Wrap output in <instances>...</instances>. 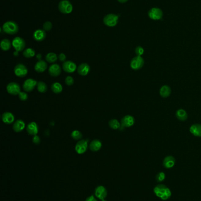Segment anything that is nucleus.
<instances>
[{
    "instance_id": "obj_1",
    "label": "nucleus",
    "mask_w": 201,
    "mask_h": 201,
    "mask_svg": "<svg viewBox=\"0 0 201 201\" xmlns=\"http://www.w3.org/2000/svg\"><path fill=\"white\" fill-rule=\"evenodd\" d=\"M153 192L157 197L163 201H166L172 196L171 190L163 184L157 185L153 189Z\"/></svg>"
},
{
    "instance_id": "obj_2",
    "label": "nucleus",
    "mask_w": 201,
    "mask_h": 201,
    "mask_svg": "<svg viewBox=\"0 0 201 201\" xmlns=\"http://www.w3.org/2000/svg\"><path fill=\"white\" fill-rule=\"evenodd\" d=\"M2 29L5 33L9 35H14L18 33L19 30V26L16 22L9 21L3 24Z\"/></svg>"
},
{
    "instance_id": "obj_3",
    "label": "nucleus",
    "mask_w": 201,
    "mask_h": 201,
    "mask_svg": "<svg viewBox=\"0 0 201 201\" xmlns=\"http://www.w3.org/2000/svg\"><path fill=\"white\" fill-rule=\"evenodd\" d=\"M58 9L60 12L64 14H70L73 9L72 4L68 0H62L59 3Z\"/></svg>"
},
{
    "instance_id": "obj_4",
    "label": "nucleus",
    "mask_w": 201,
    "mask_h": 201,
    "mask_svg": "<svg viewBox=\"0 0 201 201\" xmlns=\"http://www.w3.org/2000/svg\"><path fill=\"white\" fill-rule=\"evenodd\" d=\"M119 21V16L115 14H107L103 18V23L104 25L113 27L117 25Z\"/></svg>"
},
{
    "instance_id": "obj_5",
    "label": "nucleus",
    "mask_w": 201,
    "mask_h": 201,
    "mask_svg": "<svg viewBox=\"0 0 201 201\" xmlns=\"http://www.w3.org/2000/svg\"><path fill=\"white\" fill-rule=\"evenodd\" d=\"M144 64V61L142 56H136L130 61V67L133 70L141 69Z\"/></svg>"
},
{
    "instance_id": "obj_6",
    "label": "nucleus",
    "mask_w": 201,
    "mask_h": 201,
    "mask_svg": "<svg viewBox=\"0 0 201 201\" xmlns=\"http://www.w3.org/2000/svg\"><path fill=\"white\" fill-rule=\"evenodd\" d=\"M163 11L162 9L158 7H153L149 11L148 16L152 20L158 21L160 20L163 17Z\"/></svg>"
},
{
    "instance_id": "obj_7",
    "label": "nucleus",
    "mask_w": 201,
    "mask_h": 201,
    "mask_svg": "<svg viewBox=\"0 0 201 201\" xmlns=\"http://www.w3.org/2000/svg\"><path fill=\"white\" fill-rule=\"evenodd\" d=\"M12 45L16 51L21 52L24 50V49L25 48V41L21 37H17L13 40Z\"/></svg>"
},
{
    "instance_id": "obj_8",
    "label": "nucleus",
    "mask_w": 201,
    "mask_h": 201,
    "mask_svg": "<svg viewBox=\"0 0 201 201\" xmlns=\"http://www.w3.org/2000/svg\"><path fill=\"white\" fill-rule=\"evenodd\" d=\"M134 122H135L134 118L132 115H127L124 117L122 118V119H121V122H120L121 126L120 128L123 129L124 128L130 127L134 125Z\"/></svg>"
},
{
    "instance_id": "obj_9",
    "label": "nucleus",
    "mask_w": 201,
    "mask_h": 201,
    "mask_svg": "<svg viewBox=\"0 0 201 201\" xmlns=\"http://www.w3.org/2000/svg\"><path fill=\"white\" fill-rule=\"evenodd\" d=\"M14 71L16 76L23 78L27 76L28 73V69L24 64H18L14 68Z\"/></svg>"
},
{
    "instance_id": "obj_10",
    "label": "nucleus",
    "mask_w": 201,
    "mask_h": 201,
    "mask_svg": "<svg viewBox=\"0 0 201 201\" xmlns=\"http://www.w3.org/2000/svg\"><path fill=\"white\" fill-rule=\"evenodd\" d=\"M88 148V142L87 140L82 139L76 143L75 150L79 154H83L85 153Z\"/></svg>"
},
{
    "instance_id": "obj_11",
    "label": "nucleus",
    "mask_w": 201,
    "mask_h": 201,
    "mask_svg": "<svg viewBox=\"0 0 201 201\" xmlns=\"http://www.w3.org/2000/svg\"><path fill=\"white\" fill-rule=\"evenodd\" d=\"M7 91L11 95H17L21 92L20 86L16 83H10L7 86Z\"/></svg>"
},
{
    "instance_id": "obj_12",
    "label": "nucleus",
    "mask_w": 201,
    "mask_h": 201,
    "mask_svg": "<svg viewBox=\"0 0 201 201\" xmlns=\"http://www.w3.org/2000/svg\"><path fill=\"white\" fill-rule=\"evenodd\" d=\"M94 193L96 197L99 198L100 200L104 199L108 195V191L107 189L103 186H99L96 188L94 190Z\"/></svg>"
},
{
    "instance_id": "obj_13",
    "label": "nucleus",
    "mask_w": 201,
    "mask_h": 201,
    "mask_svg": "<svg viewBox=\"0 0 201 201\" xmlns=\"http://www.w3.org/2000/svg\"><path fill=\"white\" fill-rule=\"evenodd\" d=\"M37 85V82L32 78L27 79L23 84V89L27 92H31Z\"/></svg>"
},
{
    "instance_id": "obj_14",
    "label": "nucleus",
    "mask_w": 201,
    "mask_h": 201,
    "mask_svg": "<svg viewBox=\"0 0 201 201\" xmlns=\"http://www.w3.org/2000/svg\"><path fill=\"white\" fill-rule=\"evenodd\" d=\"M63 70L66 72L67 73H73L77 69L76 64L74 62L71 61H65L63 64Z\"/></svg>"
},
{
    "instance_id": "obj_15",
    "label": "nucleus",
    "mask_w": 201,
    "mask_h": 201,
    "mask_svg": "<svg viewBox=\"0 0 201 201\" xmlns=\"http://www.w3.org/2000/svg\"><path fill=\"white\" fill-rule=\"evenodd\" d=\"M176 160L173 156L169 155L166 157L163 160V165L166 169H170L175 165Z\"/></svg>"
},
{
    "instance_id": "obj_16",
    "label": "nucleus",
    "mask_w": 201,
    "mask_h": 201,
    "mask_svg": "<svg viewBox=\"0 0 201 201\" xmlns=\"http://www.w3.org/2000/svg\"><path fill=\"white\" fill-rule=\"evenodd\" d=\"M46 37V33L44 30L38 29L35 30L33 33V38L38 42H41Z\"/></svg>"
},
{
    "instance_id": "obj_17",
    "label": "nucleus",
    "mask_w": 201,
    "mask_h": 201,
    "mask_svg": "<svg viewBox=\"0 0 201 201\" xmlns=\"http://www.w3.org/2000/svg\"><path fill=\"white\" fill-rule=\"evenodd\" d=\"M27 131L30 135H36L38 132V126L35 122H31L27 126Z\"/></svg>"
},
{
    "instance_id": "obj_18",
    "label": "nucleus",
    "mask_w": 201,
    "mask_h": 201,
    "mask_svg": "<svg viewBox=\"0 0 201 201\" xmlns=\"http://www.w3.org/2000/svg\"><path fill=\"white\" fill-rule=\"evenodd\" d=\"M49 72L51 76H54V77L60 76L61 72V67L59 64H53L49 68Z\"/></svg>"
},
{
    "instance_id": "obj_19",
    "label": "nucleus",
    "mask_w": 201,
    "mask_h": 201,
    "mask_svg": "<svg viewBox=\"0 0 201 201\" xmlns=\"http://www.w3.org/2000/svg\"><path fill=\"white\" fill-rule=\"evenodd\" d=\"M90 69L89 65L87 63H82L77 68V72L82 76H87Z\"/></svg>"
},
{
    "instance_id": "obj_20",
    "label": "nucleus",
    "mask_w": 201,
    "mask_h": 201,
    "mask_svg": "<svg viewBox=\"0 0 201 201\" xmlns=\"http://www.w3.org/2000/svg\"><path fill=\"white\" fill-rule=\"evenodd\" d=\"M47 68V64L43 60L38 61L35 65L34 69L36 72L38 73H42Z\"/></svg>"
},
{
    "instance_id": "obj_21",
    "label": "nucleus",
    "mask_w": 201,
    "mask_h": 201,
    "mask_svg": "<svg viewBox=\"0 0 201 201\" xmlns=\"http://www.w3.org/2000/svg\"><path fill=\"white\" fill-rule=\"evenodd\" d=\"M15 119L14 115L9 112H5L2 115V120L6 124H11L14 122Z\"/></svg>"
},
{
    "instance_id": "obj_22",
    "label": "nucleus",
    "mask_w": 201,
    "mask_h": 201,
    "mask_svg": "<svg viewBox=\"0 0 201 201\" xmlns=\"http://www.w3.org/2000/svg\"><path fill=\"white\" fill-rule=\"evenodd\" d=\"M189 131L193 135L196 137H201V124H195L191 126Z\"/></svg>"
},
{
    "instance_id": "obj_23",
    "label": "nucleus",
    "mask_w": 201,
    "mask_h": 201,
    "mask_svg": "<svg viewBox=\"0 0 201 201\" xmlns=\"http://www.w3.org/2000/svg\"><path fill=\"white\" fill-rule=\"evenodd\" d=\"M25 122L21 119H18L13 124V129L16 132H21L25 128Z\"/></svg>"
},
{
    "instance_id": "obj_24",
    "label": "nucleus",
    "mask_w": 201,
    "mask_h": 201,
    "mask_svg": "<svg viewBox=\"0 0 201 201\" xmlns=\"http://www.w3.org/2000/svg\"><path fill=\"white\" fill-rule=\"evenodd\" d=\"M171 92H172V91H171V88H170V86L166 85H163L160 88V91H159V93L162 97L168 98L171 94Z\"/></svg>"
},
{
    "instance_id": "obj_25",
    "label": "nucleus",
    "mask_w": 201,
    "mask_h": 201,
    "mask_svg": "<svg viewBox=\"0 0 201 201\" xmlns=\"http://www.w3.org/2000/svg\"><path fill=\"white\" fill-rule=\"evenodd\" d=\"M101 146H102L101 142L98 139L93 140L89 145V148L93 152H97V151H99L100 150Z\"/></svg>"
},
{
    "instance_id": "obj_26",
    "label": "nucleus",
    "mask_w": 201,
    "mask_h": 201,
    "mask_svg": "<svg viewBox=\"0 0 201 201\" xmlns=\"http://www.w3.org/2000/svg\"><path fill=\"white\" fill-rule=\"evenodd\" d=\"M176 117L181 121H185L188 119V114L184 109H179L176 112Z\"/></svg>"
},
{
    "instance_id": "obj_27",
    "label": "nucleus",
    "mask_w": 201,
    "mask_h": 201,
    "mask_svg": "<svg viewBox=\"0 0 201 201\" xmlns=\"http://www.w3.org/2000/svg\"><path fill=\"white\" fill-rule=\"evenodd\" d=\"M12 45V43L8 39L2 40L0 43V47L2 51H9Z\"/></svg>"
},
{
    "instance_id": "obj_28",
    "label": "nucleus",
    "mask_w": 201,
    "mask_h": 201,
    "mask_svg": "<svg viewBox=\"0 0 201 201\" xmlns=\"http://www.w3.org/2000/svg\"><path fill=\"white\" fill-rule=\"evenodd\" d=\"M58 57L54 52H49L46 56V61L49 63H54L57 61Z\"/></svg>"
},
{
    "instance_id": "obj_29",
    "label": "nucleus",
    "mask_w": 201,
    "mask_h": 201,
    "mask_svg": "<svg viewBox=\"0 0 201 201\" xmlns=\"http://www.w3.org/2000/svg\"><path fill=\"white\" fill-rule=\"evenodd\" d=\"M109 125L111 129L116 130L120 128L121 124L116 119H112L109 122Z\"/></svg>"
},
{
    "instance_id": "obj_30",
    "label": "nucleus",
    "mask_w": 201,
    "mask_h": 201,
    "mask_svg": "<svg viewBox=\"0 0 201 201\" xmlns=\"http://www.w3.org/2000/svg\"><path fill=\"white\" fill-rule=\"evenodd\" d=\"M52 91L55 93H59L62 92L63 87L59 83H54L51 85Z\"/></svg>"
},
{
    "instance_id": "obj_31",
    "label": "nucleus",
    "mask_w": 201,
    "mask_h": 201,
    "mask_svg": "<svg viewBox=\"0 0 201 201\" xmlns=\"http://www.w3.org/2000/svg\"><path fill=\"white\" fill-rule=\"evenodd\" d=\"M35 52L33 48H28L25 49V50H24L23 56L27 58H31L35 55Z\"/></svg>"
},
{
    "instance_id": "obj_32",
    "label": "nucleus",
    "mask_w": 201,
    "mask_h": 201,
    "mask_svg": "<svg viewBox=\"0 0 201 201\" xmlns=\"http://www.w3.org/2000/svg\"><path fill=\"white\" fill-rule=\"evenodd\" d=\"M38 91L41 93H44L47 91V86L42 81H39L37 85Z\"/></svg>"
},
{
    "instance_id": "obj_33",
    "label": "nucleus",
    "mask_w": 201,
    "mask_h": 201,
    "mask_svg": "<svg viewBox=\"0 0 201 201\" xmlns=\"http://www.w3.org/2000/svg\"><path fill=\"white\" fill-rule=\"evenodd\" d=\"M71 136L75 140H82V139L83 138V135L79 131L75 130L71 132Z\"/></svg>"
},
{
    "instance_id": "obj_34",
    "label": "nucleus",
    "mask_w": 201,
    "mask_h": 201,
    "mask_svg": "<svg viewBox=\"0 0 201 201\" xmlns=\"http://www.w3.org/2000/svg\"><path fill=\"white\" fill-rule=\"evenodd\" d=\"M165 178H166V175L163 172H160L156 176V181L159 183L162 182L165 179Z\"/></svg>"
},
{
    "instance_id": "obj_35",
    "label": "nucleus",
    "mask_w": 201,
    "mask_h": 201,
    "mask_svg": "<svg viewBox=\"0 0 201 201\" xmlns=\"http://www.w3.org/2000/svg\"><path fill=\"white\" fill-rule=\"evenodd\" d=\"M53 28V24L50 21H46L42 25V28L45 31H49Z\"/></svg>"
},
{
    "instance_id": "obj_36",
    "label": "nucleus",
    "mask_w": 201,
    "mask_h": 201,
    "mask_svg": "<svg viewBox=\"0 0 201 201\" xmlns=\"http://www.w3.org/2000/svg\"><path fill=\"white\" fill-rule=\"evenodd\" d=\"M144 50L142 47H141V46H138L135 48V53L138 56H142L144 54Z\"/></svg>"
},
{
    "instance_id": "obj_37",
    "label": "nucleus",
    "mask_w": 201,
    "mask_h": 201,
    "mask_svg": "<svg viewBox=\"0 0 201 201\" xmlns=\"http://www.w3.org/2000/svg\"><path fill=\"white\" fill-rule=\"evenodd\" d=\"M18 95L19 99L22 101H25L28 99V95L26 92H20Z\"/></svg>"
},
{
    "instance_id": "obj_38",
    "label": "nucleus",
    "mask_w": 201,
    "mask_h": 201,
    "mask_svg": "<svg viewBox=\"0 0 201 201\" xmlns=\"http://www.w3.org/2000/svg\"><path fill=\"white\" fill-rule=\"evenodd\" d=\"M65 83L68 86H71L74 83V79L71 76H68L65 79Z\"/></svg>"
},
{
    "instance_id": "obj_39",
    "label": "nucleus",
    "mask_w": 201,
    "mask_h": 201,
    "mask_svg": "<svg viewBox=\"0 0 201 201\" xmlns=\"http://www.w3.org/2000/svg\"><path fill=\"white\" fill-rule=\"evenodd\" d=\"M40 138L38 135H34L33 138V142L35 144H39L40 143Z\"/></svg>"
},
{
    "instance_id": "obj_40",
    "label": "nucleus",
    "mask_w": 201,
    "mask_h": 201,
    "mask_svg": "<svg viewBox=\"0 0 201 201\" xmlns=\"http://www.w3.org/2000/svg\"><path fill=\"white\" fill-rule=\"evenodd\" d=\"M59 59L60 61H64L66 59V56L64 53H61L59 54Z\"/></svg>"
},
{
    "instance_id": "obj_41",
    "label": "nucleus",
    "mask_w": 201,
    "mask_h": 201,
    "mask_svg": "<svg viewBox=\"0 0 201 201\" xmlns=\"http://www.w3.org/2000/svg\"><path fill=\"white\" fill-rule=\"evenodd\" d=\"M86 201H97L96 200V199L94 198V196L93 195H91L90 196H89L86 199Z\"/></svg>"
},
{
    "instance_id": "obj_42",
    "label": "nucleus",
    "mask_w": 201,
    "mask_h": 201,
    "mask_svg": "<svg viewBox=\"0 0 201 201\" xmlns=\"http://www.w3.org/2000/svg\"><path fill=\"white\" fill-rule=\"evenodd\" d=\"M117 1H119L120 3H125L128 1V0H117Z\"/></svg>"
},
{
    "instance_id": "obj_43",
    "label": "nucleus",
    "mask_w": 201,
    "mask_h": 201,
    "mask_svg": "<svg viewBox=\"0 0 201 201\" xmlns=\"http://www.w3.org/2000/svg\"><path fill=\"white\" fill-rule=\"evenodd\" d=\"M41 57H42V55H41L40 54H38L37 55V59H40V58H41Z\"/></svg>"
},
{
    "instance_id": "obj_44",
    "label": "nucleus",
    "mask_w": 201,
    "mask_h": 201,
    "mask_svg": "<svg viewBox=\"0 0 201 201\" xmlns=\"http://www.w3.org/2000/svg\"><path fill=\"white\" fill-rule=\"evenodd\" d=\"M101 201H107L106 200H105V199H103V200H101Z\"/></svg>"
}]
</instances>
